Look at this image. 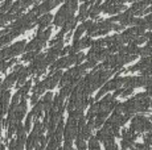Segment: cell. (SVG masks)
<instances>
[{"label":"cell","mask_w":152,"mask_h":150,"mask_svg":"<svg viewBox=\"0 0 152 150\" xmlns=\"http://www.w3.org/2000/svg\"><path fill=\"white\" fill-rule=\"evenodd\" d=\"M77 8H78V3L74 1V0L64 3L62 7L60 8V11L54 16V20H53L54 27H62L69 19H73Z\"/></svg>","instance_id":"1"},{"label":"cell","mask_w":152,"mask_h":150,"mask_svg":"<svg viewBox=\"0 0 152 150\" xmlns=\"http://www.w3.org/2000/svg\"><path fill=\"white\" fill-rule=\"evenodd\" d=\"M151 126H152V123L150 121V119H147L144 116H135L132 121H131L130 129L134 133L139 134V133H143V132H150Z\"/></svg>","instance_id":"2"},{"label":"cell","mask_w":152,"mask_h":150,"mask_svg":"<svg viewBox=\"0 0 152 150\" xmlns=\"http://www.w3.org/2000/svg\"><path fill=\"white\" fill-rule=\"evenodd\" d=\"M58 4H60V1H57V0H46V1L41 3V4L36 1V4H34L33 9H32L31 12H33L37 17L39 16L41 17L44 15H46V13H49V11H52L54 7H57Z\"/></svg>","instance_id":"3"},{"label":"cell","mask_w":152,"mask_h":150,"mask_svg":"<svg viewBox=\"0 0 152 150\" xmlns=\"http://www.w3.org/2000/svg\"><path fill=\"white\" fill-rule=\"evenodd\" d=\"M78 121L74 120L73 117L69 116L68 121H66L65 124V132H64V140L65 141H72L75 140V138L78 137Z\"/></svg>","instance_id":"4"},{"label":"cell","mask_w":152,"mask_h":150,"mask_svg":"<svg viewBox=\"0 0 152 150\" xmlns=\"http://www.w3.org/2000/svg\"><path fill=\"white\" fill-rule=\"evenodd\" d=\"M62 70H60V71H56L54 74H52V75H49V76H46L45 79L42 80V83H44V86H45V88L46 90H52V88H54L58 84V83L61 82V78H62Z\"/></svg>","instance_id":"5"},{"label":"cell","mask_w":152,"mask_h":150,"mask_svg":"<svg viewBox=\"0 0 152 150\" xmlns=\"http://www.w3.org/2000/svg\"><path fill=\"white\" fill-rule=\"evenodd\" d=\"M17 79H19V74L12 71V73L8 75L4 80H3L1 86H0V95H1L3 92H5V91H10V88L12 87L15 83H17Z\"/></svg>","instance_id":"6"},{"label":"cell","mask_w":152,"mask_h":150,"mask_svg":"<svg viewBox=\"0 0 152 150\" xmlns=\"http://www.w3.org/2000/svg\"><path fill=\"white\" fill-rule=\"evenodd\" d=\"M152 66V58H142L136 65L131 66L127 69L128 73H134V71H144L145 69H148Z\"/></svg>","instance_id":"7"},{"label":"cell","mask_w":152,"mask_h":150,"mask_svg":"<svg viewBox=\"0 0 152 150\" xmlns=\"http://www.w3.org/2000/svg\"><path fill=\"white\" fill-rule=\"evenodd\" d=\"M53 20H54V16L52 15V13H46V15L39 17V20H37V25H39V28H37V33L48 29V27L50 25V21H53Z\"/></svg>","instance_id":"8"},{"label":"cell","mask_w":152,"mask_h":150,"mask_svg":"<svg viewBox=\"0 0 152 150\" xmlns=\"http://www.w3.org/2000/svg\"><path fill=\"white\" fill-rule=\"evenodd\" d=\"M10 100H11V92L5 91L0 95V109L4 115L8 113V109H10Z\"/></svg>","instance_id":"9"},{"label":"cell","mask_w":152,"mask_h":150,"mask_svg":"<svg viewBox=\"0 0 152 150\" xmlns=\"http://www.w3.org/2000/svg\"><path fill=\"white\" fill-rule=\"evenodd\" d=\"M91 5H94V3H93V1L83 3V4L81 5V7H80V15L77 16L78 21H82V22L86 21V19L90 16V8L89 7H91Z\"/></svg>","instance_id":"10"},{"label":"cell","mask_w":152,"mask_h":150,"mask_svg":"<svg viewBox=\"0 0 152 150\" xmlns=\"http://www.w3.org/2000/svg\"><path fill=\"white\" fill-rule=\"evenodd\" d=\"M25 113H27V99H21V102H20L19 107H17V111L15 112V120L17 121V123H21V120L24 119ZM10 117V116H8Z\"/></svg>","instance_id":"11"},{"label":"cell","mask_w":152,"mask_h":150,"mask_svg":"<svg viewBox=\"0 0 152 150\" xmlns=\"http://www.w3.org/2000/svg\"><path fill=\"white\" fill-rule=\"evenodd\" d=\"M45 45H46L45 42L39 41V40L34 37L32 41H29L28 44H27V48H25V50H27V53H28V51H40Z\"/></svg>","instance_id":"12"},{"label":"cell","mask_w":152,"mask_h":150,"mask_svg":"<svg viewBox=\"0 0 152 150\" xmlns=\"http://www.w3.org/2000/svg\"><path fill=\"white\" fill-rule=\"evenodd\" d=\"M53 100H54V96L52 92H46L45 95H44L42 97V104H44V109H45V112L48 113V112L52 111V108H53Z\"/></svg>","instance_id":"13"},{"label":"cell","mask_w":152,"mask_h":150,"mask_svg":"<svg viewBox=\"0 0 152 150\" xmlns=\"http://www.w3.org/2000/svg\"><path fill=\"white\" fill-rule=\"evenodd\" d=\"M31 74H32V71H31V69H29V66H28V67H25L24 70H23L21 73L19 74V79H17V83H16L17 90H19L21 86L25 84V82H27V78H28Z\"/></svg>","instance_id":"14"},{"label":"cell","mask_w":152,"mask_h":150,"mask_svg":"<svg viewBox=\"0 0 152 150\" xmlns=\"http://www.w3.org/2000/svg\"><path fill=\"white\" fill-rule=\"evenodd\" d=\"M32 88V80L29 79L25 82V84L24 86H21V87L17 90V94L21 96V99H27L28 97V94H29V90Z\"/></svg>","instance_id":"15"},{"label":"cell","mask_w":152,"mask_h":150,"mask_svg":"<svg viewBox=\"0 0 152 150\" xmlns=\"http://www.w3.org/2000/svg\"><path fill=\"white\" fill-rule=\"evenodd\" d=\"M44 111H45V109H44V104H42L41 100H40V102L33 107V109H32V113H33V117H34V123H36V121H39V119L42 116V112Z\"/></svg>","instance_id":"16"},{"label":"cell","mask_w":152,"mask_h":150,"mask_svg":"<svg viewBox=\"0 0 152 150\" xmlns=\"http://www.w3.org/2000/svg\"><path fill=\"white\" fill-rule=\"evenodd\" d=\"M77 21H78V19L77 17H73V19H69L68 21L65 22V24L62 25V30L64 33H66V32H70V30H73L75 28V25H77Z\"/></svg>","instance_id":"17"},{"label":"cell","mask_w":152,"mask_h":150,"mask_svg":"<svg viewBox=\"0 0 152 150\" xmlns=\"http://www.w3.org/2000/svg\"><path fill=\"white\" fill-rule=\"evenodd\" d=\"M101 5H102V3L101 1H97V3H94V5H91V7H90V17H91L93 20L97 19L98 15L102 12Z\"/></svg>","instance_id":"18"},{"label":"cell","mask_w":152,"mask_h":150,"mask_svg":"<svg viewBox=\"0 0 152 150\" xmlns=\"http://www.w3.org/2000/svg\"><path fill=\"white\" fill-rule=\"evenodd\" d=\"M50 33H52V28H48V29H45L42 32H39V33L36 34V38L39 40V41L45 42L46 44V41H48L49 37H50Z\"/></svg>","instance_id":"19"},{"label":"cell","mask_w":152,"mask_h":150,"mask_svg":"<svg viewBox=\"0 0 152 150\" xmlns=\"http://www.w3.org/2000/svg\"><path fill=\"white\" fill-rule=\"evenodd\" d=\"M70 61H72L73 65L78 66V65H82V61L86 58V56H85L83 53H78V54H70L69 56Z\"/></svg>","instance_id":"20"},{"label":"cell","mask_w":152,"mask_h":150,"mask_svg":"<svg viewBox=\"0 0 152 150\" xmlns=\"http://www.w3.org/2000/svg\"><path fill=\"white\" fill-rule=\"evenodd\" d=\"M93 40H91V37H82V38L80 40V48H81V50H83L85 48H91V45H93Z\"/></svg>","instance_id":"21"},{"label":"cell","mask_w":152,"mask_h":150,"mask_svg":"<svg viewBox=\"0 0 152 150\" xmlns=\"http://www.w3.org/2000/svg\"><path fill=\"white\" fill-rule=\"evenodd\" d=\"M83 32H86V29L83 28V25H82V24L78 25L77 29H75V32H74V34H73V42L80 41L81 37H82V33H83Z\"/></svg>","instance_id":"22"},{"label":"cell","mask_w":152,"mask_h":150,"mask_svg":"<svg viewBox=\"0 0 152 150\" xmlns=\"http://www.w3.org/2000/svg\"><path fill=\"white\" fill-rule=\"evenodd\" d=\"M32 91H33V94L34 95H42L44 92L46 91V88H45V86H44V83L42 82H39L37 84H34L33 86V88H32Z\"/></svg>","instance_id":"23"},{"label":"cell","mask_w":152,"mask_h":150,"mask_svg":"<svg viewBox=\"0 0 152 150\" xmlns=\"http://www.w3.org/2000/svg\"><path fill=\"white\" fill-rule=\"evenodd\" d=\"M39 54H40V51H28V53H24L21 56V61H31L32 62Z\"/></svg>","instance_id":"24"},{"label":"cell","mask_w":152,"mask_h":150,"mask_svg":"<svg viewBox=\"0 0 152 150\" xmlns=\"http://www.w3.org/2000/svg\"><path fill=\"white\" fill-rule=\"evenodd\" d=\"M87 148H89L90 150H101V148H99V141L97 140V137H91V138H90Z\"/></svg>","instance_id":"25"},{"label":"cell","mask_w":152,"mask_h":150,"mask_svg":"<svg viewBox=\"0 0 152 150\" xmlns=\"http://www.w3.org/2000/svg\"><path fill=\"white\" fill-rule=\"evenodd\" d=\"M13 3L11 1V0H8V1H4L1 5H0V12L1 13H8L11 9V7H12Z\"/></svg>","instance_id":"26"},{"label":"cell","mask_w":152,"mask_h":150,"mask_svg":"<svg viewBox=\"0 0 152 150\" xmlns=\"http://www.w3.org/2000/svg\"><path fill=\"white\" fill-rule=\"evenodd\" d=\"M33 113H29L28 116H27V119H25L24 121V128H25V132H29V129H31V126H32V121H33Z\"/></svg>","instance_id":"27"},{"label":"cell","mask_w":152,"mask_h":150,"mask_svg":"<svg viewBox=\"0 0 152 150\" xmlns=\"http://www.w3.org/2000/svg\"><path fill=\"white\" fill-rule=\"evenodd\" d=\"M75 146H77L78 150H86V149H87L86 142H85V140H82L81 137H77V138H75Z\"/></svg>","instance_id":"28"},{"label":"cell","mask_w":152,"mask_h":150,"mask_svg":"<svg viewBox=\"0 0 152 150\" xmlns=\"http://www.w3.org/2000/svg\"><path fill=\"white\" fill-rule=\"evenodd\" d=\"M104 45H106V42H104V38H99V40H97V41L93 42L91 48L93 49H97V50H101V49H104L103 48Z\"/></svg>","instance_id":"29"},{"label":"cell","mask_w":152,"mask_h":150,"mask_svg":"<svg viewBox=\"0 0 152 150\" xmlns=\"http://www.w3.org/2000/svg\"><path fill=\"white\" fill-rule=\"evenodd\" d=\"M39 102H40V96H39V95H34V94L32 95V96H31V104L34 107Z\"/></svg>","instance_id":"30"},{"label":"cell","mask_w":152,"mask_h":150,"mask_svg":"<svg viewBox=\"0 0 152 150\" xmlns=\"http://www.w3.org/2000/svg\"><path fill=\"white\" fill-rule=\"evenodd\" d=\"M132 91H134V88H124V90H123V94H122V96H123V97H127L128 95L132 94Z\"/></svg>","instance_id":"31"},{"label":"cell","mask_w":152,"mask_h":150,"mask_svg":"<svg viewBox=\"0 0 152 150\" xmlns=\"http://www.w3.org/2000/svg\"><path fill=\"white\" fill-rule=\"evenodd\" d=\"M124 25H122V24H114V28H113V30H115V32H119V30H122V29H124Z\"/></svg>","instance_id":"32"},{"label":"cell","mask_w":152,"mask_h":150,"mask_svg":"<svg viewBox=\"0 0 152 150\" xmlns=\"http://www.w3.org/2000/svg\"><path fill=\"white\" fill-rule=\"evenodd\" d=\"M145 92L148 94V96H152V84H150V86H147V87H145Z\"/></svg>","instance_id":"33"},{"label":"cell","mask_w":152,"mask_h":150,"mask_svg":"<svg viewBox=\"0 0 152 150\" xmlns=\"http://www.w3.org/2000/svg\"><path fill=\"white\" fill-rule=\"evenodd\" d=\"M0 150H4V145H3L1 142H0Z\"/></svg>","instance_id":"34"},{"label":"cell","mask_w":152,"mask_h":150,"mask_svg":"<svg viewBox=\"0 0 152 150\" xmlns=\"http://www.w3.org/2000/svg\"><path fill=\"white\" fill-rule=\"evenodd\" d=\"M0 140H1V126H0Z\"/></svg>","instance_id":"35"},{"label":"cell","mask_w":152,"mask_h":150,"mask_svg":"<svg viewBox=\"0 0 152 150\" xmlns=\"http://www.w3.org/2000/svg\"><path fill=\"white\" fill-rule=\"evenodd\" d=\"M148 133H151V134H152V126H151V131H150V132H148Z\"/></svg>","instance_id":"36"},{"label":"cell","mask_w":152,"mask_h":150,"mask_svg":"<svg viewBox=\"0 0 152 150\" xmlns=\"http://www.w3.org/2000/svg\"><path fill=\"white\" fill-rule=\"evenodd\" d=\"M1 83H3V82H1V80H0V86H1Z\"/></svg>","instance_id":"37"},{"label":"cell","mask_w":152,"mask_h":150,"mask_svg":"<svg viewBox=\"0 0 152 150\" xmlns=\"http://www.w3.org/2000/svg\"><path fill=\"white\" fill-rule=\"evenodd\" d=\"M151 107H152V102H151Z\"/></svg>","instance_id":"38"},{"label":"cell","mask_w":152,"mask_h":150,"mask_svg":"<svg viewBox=\"0 0 152 150\" xmlns=\"http://www.w3.org/2000/svg\"><path fill=\"white\" fill-rule=\"evenodd\" d=\"M73 150H75V149H73Z\"/></svg>","instance_id":"39"}]
</instances>
